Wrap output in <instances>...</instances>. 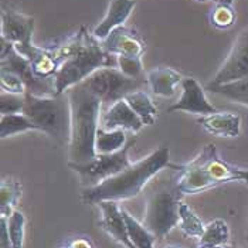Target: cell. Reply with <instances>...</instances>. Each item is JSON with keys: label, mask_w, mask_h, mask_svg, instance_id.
I'll list each match as a JSON object with an SVG mask.
<instances>
[{"label": "cell", "mask_w": 248, "mask_h": 248, "mask_svg": "<svg viewBox=\"0 0 248 248\" xmlns=\"http://www.w3.org/2000/svg\"><path fill=\"white\" fill-rule=\"evenodd\" d=\"M169 165V148L160 146L145 159L131 163L125 170L107 179L98 186L85 187L81 199L85 204L93 206L104 200L119 202L136 197L153 176Z\"/></svg>", "instance_id": "6da1fadb"}, {"label": "cell", "mask_w": 248, "mask_h": 248, "mask_svg": "<svg viewBox=\"0 0 248 248\" xmlns=\"http://www.w3.org/2000/svg\"><path fill=\"white\" fill-rule=\"evenodd\" d=\"M71 107V138L68 143V163H87L95 159L96 132L99 129L101 99L82 84L67 91Z\"/></svg>", "instance_id": "7a4b0ae2"}, {"label": "cell", "mask_w": 248, "mask_h": 248, "mask_svg": "<svg viewBox=\"0 0 248 248\" xmlns=\"http://www.w3.org/2000/svg\"><path fill=\"white\" fill-rule=\"evenodd\" d=\"M179 172L176 189L182 194H196L227 182L248 185V169L232 166L220 159L214 145H206L200 155L186 165H169Z\"/></svg>", "instance_id": "3957f363"}, {"label": "cell", "mask_w": 248, "mask_h": 248, "mask_svg": "<svg viewBox=\"0 0 248 248\" xmlns=\"http://www.w3.org/2000/svg\"><path fill=\"white\" fill-rule=\"evenodd\" d=\"M73 44L70 57L62 62L54 76L57 95L65 94V91L81 84L99 68L118 65V60H114V56L107 53L102 48L101 41L90 36L84 27H81L78 34L73 38Z\"/></svg>", "instance_id": "277c9868"}, {"label": "cell", "mask_w": 248, "mask_h": 248, "mask_svg": "<svg viewBox=\"0 0 248 248\" xmlns=\"http://www.w3.org/2000/svg\"><path fill=\"white\" fill-rule=\"evenodd\" d=\"M26 115L37 126V131L47 134L58 146L70 143L71 138V107L68 95L36 96L24 94Z\"/></svg>", "instance_id": "5b68a950"}, {"label": "cell", "mask_w": 248, "mask_h": 248, "mask_svg": "<svg viewBox=\"0 0 248 248\" xmlns=\"http://www.w3.org/2000/svg\"><path fill=\"white\" fill-rule=\"evenodd\" d=\"M146 82L148 81L145 79H136L125 76L116 67H104L85 78L81 84L94 93L101 99V102L109 108L115 102L126 98L129 94L140 91Z\"/></svg>", "instance_id": "8992f818"}, {"label": "cell", "mask_w": 248, "mask_h": 248, "mask_svg": "<svg viewBox=\"0 0 248 248\" xmlns=\"http://www.w3.org/2000/svg\"><path fill=\"white\" fill-rule=\"evenodd\" d=\"M180 196L177 190H157L146 203L143 226L151 231L155 240H163L179 224Z\"/></svg>", "instance_id": "52a82bcc"}, {"label": "cell", "mask_w": 248, "mask_h": 248, "mask_svg": "<svg viewBox=\"0 0 248 248\" xmlns=\"http://www.w3.org/2000/svg\"><path fill=\"white\" fill-rule=\"evenodd\" d=\"M136 138L132 136L126 145L114 153H98L95 159L87 163H68V168L77 172L81 177V183L85 187H94L107 179L125 170L131 162L128 157L129 149L135 145Z\"/></svg>", "instance_id": "ba28073f"}, {"label": "cell", "mask_w": 248, "mask_h": 248, "mask_svg": "<svg viewBox=\"0 0 248 248\" xmlns=\"http://www.w3.org/2000/svg\"><path fill=\"white\" fill-rule=\"evenodd\" d=\"M1 70H9L16 73L23 79L26 85V93L36 96H54L56 93V79L54 77L43 78L38 77L30 61L15 48V44L1 37Z\"/></svg>", "instance_id": "9c48e42d"}, {"label": "cell", "mask_w": 248, "mask_h": 248, "mask_svg": "<svg viewBox=\"0 0 248 248\" xmlns=\"http://www.w3.org/2000/svg\"><path fill=\"white\" fill-rule=\"evenodd\" d=\"M248 77V29L235 40L231 51L210 81L209 85H218Z\"/></svg>", "instance_id": "30bf717a"}, {"label": "cell", "mask_w": 248, "mask_h": 248, "mask_svg": "<svg viewBox=\"0 0 248 248\" xmlns=\"http://www.w3.org/2000/svg\"><path fill=\"white\" fill-rule=\"evenodd\" d=\"M183 111L189 114H196L206 116V115L216 114V108L206 98L203 87L194 78H183L182 81V96L180 99L173 104L168 109L169 114Z\"/></svg>", "instance_id": "8fae6325"}, {"label": "cell", "mask_w": 248, "mask_h": 248, "mask_svg": "<svg viewBox=\"0 0 248 248\" xmlns=\"http://www.w3.org/2000/svg\"><path fill=\"white\" fill-rule=\"evenodd\" d=\"M34 33V19L20 12L3 9L1 12V37L13 43L15 47H27L31 44Z\"/></svg>", "instance_id": "7c38bea8"}, {"label": "cell", "mask_w": 248, "mask_h": 248, "mask_svg": "<svg viewBox=\"0 0 248 248\" xmlns=\"http://www.w3.org/2000/svg\"><path fill=\"white\" fill-rule=\"evenodd\" d=\"M102 48L111 56H132L140 57L145 51L143 43L136 36V33L125 26L116 27L109 33V36L101 41Z\"/></svg>", "instance_id": "4fadbf2b"}, {"label": "cell", "mask_w": 248, "mask_h": 248, "mask_svg": "<svg viewBox=\"0 0 248 248\" xmlns=\"http://www.w3.org/2000/svg\"><path fill=\"white\" fill-rule=\"evenodd\" d=\"M142 119L135 114V111L128 104V101L124 98L114 105H111L107 112L102 115V129L105 131H115V129H124L131 132H139L143 128Z\"/></svg>", "instance_id": "5bb4252c"}, {"label": "cell", "mask_w": 248, "mask_h": 248, "mask_svg": "<svg viewBox=\"0 0 248 248\" xmlns=\"http://www.w3.org/2000/svg\"><path fill=\"white\" fill-rule=\"evenodd\" d=\"M98 206L102 211V218L99 221V226L122 246H125L126 248H135L128 234V227H126L125 217L122 214V209H119L118 203L114 200H104L99 202Z\"/></svg>", "instance_id": "9a60e30c"}, {"label": "cell", "mask_w": 248, "mask_h": 248, "mask_svg": "<svg viewBox=\"0 0 248 248\" xmlns=\"http://www.w3.org/2000/svg\"><path fill=\"white\" fill-rule=\"evenodd\" d=\"M134 7L135 0H111L105 17L94 29L93 36L99 41L108 37L112 30L124 26V23L131 16Z\"/></svg>", "instance_id": "2e32d148"}, {"label": "cell", "mask_w": 248, "mask_h": 248, "mask_svg": "<svg viewBox=\"0 0 248 248\" xmlns=\"http://www.w3.org/2000/svg\"><path fill=\"white\" fill-rule=\"evenodd\" d=\"M197 124L202 125L207 132L217 136L235 138L241 132V118L231 112H216L206 115L199 118Z\"/></svg>", "instance_id": "e0dca14e"}, {"label": "cell", "mask_w": 248, "mask_h": 248, "mask_svg": "<svg viewBox=\"0 0 248 248\" xmlns=\"http://www.w3.org/2000/svg\"><path fill=\"white\" fill-rule=\"evenodd\" d=\"M146 81L155 95L170 98L174 94V87L177 84H182L183 78L172 68L159 67V68H153L148 73Z\"/></svg>", "instance_id": "ac0fdd59"}, {"label": "cell", "mask_w": 248, "mask_h": 248, "mask_svg": "<svg viewBox=\"0 0 248 248\" xmlns=\"http://www.w3.org/2000/svg\"><path fill=\"white\" fill-rule=\"evenodd\" d=\"M207 90L229 101L248 107V77L218 85H207Z\"/></svg>", "instance_id": "d6986e66"}, {"label": "cell", "mask_w": 248, "mask_h": 248, "mask_svg": "<svg viewBox=\"0 0 248 248\" xmlns=\"http://www.w3.org/2000/svg\"><path fill=\"white\" fill-rule=\"evenodd\" d=\"M128 101V104L131 105V108L135 111V114L138 115L145 126L153 125V122L156 121L157 116V109L153 105L151 96L148 95L145 91H135L132 94L125 98Z\"/></svg>", "instance_id": "ffe728a7"}, {"label": "cell", "mask_w": 248, "mask_h": 248, "mask_svg": "<svg viewBox=\"0 0 248 248\" xmlns=\"http://www.w3.org/2000/svg\"><path fill=\"white\" fill-rule=\"evenodd\" d=\"M21 197V186L15 179H4L0 186V216L9 217Z\"/></svg>", "instance_id": "44dd1931"}, {"label": "cell", "mask_w": 248, "mask_h": 248, "mask_svg": "<svg viewBox=\"0 0 248 248\" xmlns=\"http://www.w3.org/2000/svg\"><path fill=\"white\" fill-rule=\"evenodd\" d=\"M126 145V135L124 129L105 131L102 128L98 129L95 139V148L98 153L118 152Z\"/></svg>", "instance_id": "7402d4cb"}, {"label": "cell", "mask_w": 248, "mask_h": 248, "mask_svg": "<svg viewBox=\"0 0 248 248\" xmlns=\"http://www.w3.org/2000/svg\"><path fill=\"white\" fill-rule=\"evenodd\" d=\"M230 240V229L224 220H214L206 226L204 234L200 238L199 246H210V247H223L227 246Z\"/></svg>", "instance_id": "603a6c76"}, {"label": "cell", "mask_w": 248, "mask_h": 248, "mask_svg": "<svg viewBox=\"0 0 248 248\" xmlns=\"http://www.w3.org/2000/svg\"><path fill=\"white\" fill-rule=\"evenodd\" d=\"M122 214L126 221L128 234L132 241L135 248H153L155 237L151 234V231L146 229L143 224H140L136 218H134L126 210L122 209Z\"/></svg>", "instance_id": "cb8c5ba5"}, {"label": "cell", "mask_w": 248, "mask_h": 248, "mask_svg": "<svg viewBox=\"0 0 248 248\" xmlns=\"http://www.w3.org/2000/svg\"><path fill=\"white\" fill-rule=\"evenodd\" d=\"M26 131H37V126L24 114L4 115L0 121V135L1 139L13 136V135L26 132Z\"/></svg>", "instance_id": "d4e9b609"}, {"label": "cell", "mask_w": 248, "mask_h": 248, "mask_svg": "<svg viewBox=\"0 0 248 248\" xmlns=\"http://www.w3.org/2000/svg\"><path fill=\"white\" fill-rule=\"evenodd\" d=\"M177 226L187 237H194L199 240L203 237L204 230H206V226L202 223V220L185 203H180V207H179V224Z\"/></svg>", "instance_id": "484cf974"}, {"label": "cell", "mask_w": 248, "mask_h": 248, "mask_svg": "<svg viewBox=\"0 0 248 248\" xmlns=\"http://www.w3.org/2000/svg\"><path fill=\"white\" fill-rule=\"evenodd\" d=\"M24 224H26V218H24V214L21 211L15 210L7 217L9 235H10L13 248H23V241H24Z\"/></svg>", "instance_id": "4316f807"}, {"label": "cell", "mask_w": 248, "mask_h": 248, "mask_svg": "<svg viewBox=\"0 0 248 248\" xmlns=\"http://www.w3.org/2000/svg\"><path fill=\"white\" fill-rule=\"evenodd\" d=\"M211 24L217 29H229L235 21V10L229 4H220L214 7L210 16Z\"/></svg>", "instance_id": "83f0119b"}, {"label": "cell", "mask_w": 248, "mask_h": 248, "mask_svg": "<svg viewBox=\"0 0 248 248\" xmlns=\"http://www.w3.org/2000/svg\"><path fill=\"white\" fill-rule=\"evenodd\" d=\"M24 94H9L1 93L0 95V114L4 115H16L23 114L24 109Z\"/></svg>", "instance_id": "f1b7e54d"}, {"label": "cell", "mask_w": 248, "mask_h": 248, "mask_svg": "<svg viewBox=\"0 0 248 248\" xmlns=\"http://www.w3.org/2000/svg\"><path fill=\"white\" fill-rule=\"evenodd\" d=\"M116 60H118V68L125 76L136 78V79H145L142 58L132 57V56H119V57H116Z\"/></svg>", "instance_id": "f546056e"}, {"label": "cell", "mask_w": 248, "mask_h": 248, "mask_svg": "<svg viewBox=\"0 0 248 248\" xmlns=\"http://www.w3.org/2000/svg\"><path fill=\"white\" fill-rule=\"evenodd\" d=\"M0 87H1V93L21 94V95L26 94V85L23 79L16 73L9 70L0 71Z\"/></svg>", "instance_id": "4dcf8cb0"}, {"label": "cell", "mask_w": 248, "mask_h": 248, "mask_svg": "<svg viewBox=\"0 0 248 248\" xmlns=\"http://www.w3.org/2000/svg\"><path fill=\"white\" fill-rule=\"evenodd\" d=\"M0 248H13L10 235H9L7 217L4 216H0Z\"/></svg>", "instance_id": "1f68e13d"}, {"label": "cell", "mask_w": 248, "mask_h": 248, "mask_svg": "<svg viewBox=\"0 0 248 248\" xmlns=\"http://www.w3.org/2000/svg\"><path fill=\"white\" fill-rule=\"evenodd\" d=\"M61 248H94L93 243L87 238H76Z\"/></svg>", "instance_id": "d6a6232c"}, {"label": "cell", "mask_w": 248, "mask_h": 248, "mask_svg": "<svg viewBox=\"0 0 248 248\" xmlns=\"http://www.w3.org/2000/svg\"><path fill=\"white\" fill-rule=\"evenodd\" d=\"M232 1H234V0H218L217 3H220V4H229V6H232Z\"/></svg>", "instance_id": "836d02e7"}, {"label": "cell", "mask_w": 248, "mask_h": 248, "mask_svg": "<svg viewBox=\"0 0 248 248\" xmlns=\"http://www.w3.org/2000/svg\"><path fill=\"white\" fill-rule=\"evenodd\" d=\"M199 248H226V246H223V247H210V246H199Z\"/></svg>", "instance_id": "e575fe53"}, {"label": "cell", "mask_w": 248, "mask_h": 248, "mask_svg": "<svg viewBox=\"0 0 248 248\" xmlns=\"http://www.w3.org/2000/svg\"><path fill=\"white\" fill-rule=\"evenodd\" d=\"M226 248H238V247H235V246H229V244H227V246H226Z\"/></svg>", "instance_id": "d590c367"}, {"label": "cell", "mask_w": 248, "mask_h": 248, "mask_svg": "<svg viewBox=\"0 0 248 248\" xmlns=\"http://www.w3.org/2000/svg\"><path fill=\"white\" fill-rule=\"evenodd\" d=\"M166 248H182V247H177V246H169V247Z\"/></svg>", "instance_id": "8d00e7d4"}, {"label": "cell", "mask_w": 248, "mask_h": 248, "mask_svg": "<svg viewBox=\"0 0 248 248\" xmlns=\"http://www.w3.org/2000/svg\"><path fill=\"white\" fill-rule=\"evenodd\" d=\"M197 1H207V0H197Z\"/></svg>", "instance_id": "74e56055"}, {"label": "cell", "mask_w": 248, "mask_h": 248, "mask_svg": "<svg viewBox=\"0 0 248 248\" xmlns=\"http://www.w3.org/2000/svg\"><path fill=\"white\" fill-rule=\"evenodd\" d=\"M247 238H248V227H247Z\"/></svg>", "instance_id": "f35d334b"}]
</instances>
